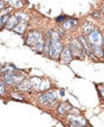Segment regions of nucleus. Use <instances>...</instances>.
Listing matches in <instances>:
<instances>
[{
  "instance_id": "obj_1",
  "label": "nucleus",
  "mask_w": 104,
  "mask_h": 127,
  "mask_svg": "<svg viewBox=\"0 0 104 127\" xmlns=\"http://www.w3.org/2000/svg\"><path fill=\"white\" fill-rule=\"evenodd\" d=\"M26 44L31 46L34 51L42 54L45 50V40L43 34L39 31H31L28 32L27 38H26Z\"/></svg>"
},
{
  "instance_id": "obj_2",
  "label": "nucleus",
  "mask_w": 104,
  "mask_h": 127,
  "mask_svg": "<svg viewBox=\"0 0 104 127\" xmlns=\"http://www.w3.org/2000/svg\"><path fill=\"white\" fill-rule=\"evenodd\" d=\"M63 45L59 42V39H52L51 38V44H50L49 56L52 60H58L60 57V54L63 51Z\"/></svg>"
},
{
  "instance_id": "obj_3",
  "label": "nucleus",
  "mask_w": 104,
  "mask_h": 127,
  "mask_svg": "<svg viewBox=\"0 0 104 127\" xmlns=\"http://www.w3.org/2000/svg\"><path fill=\"white\" fill-rule=\"evenodd\" d=\"M57 100H58V94L56 93L55 90L45 92L44 94H42L40 97H39V101H40L43 105H49V106H52Z\"/></svg>"
},
{
  "instance_id": "obj_4",
  "label": "nucleus",
  "mask_w": 104,
  "mask_h": 127,
  "mask_svg": "<svg viewBox=\"0 0 104 127\" xmlns=\"http://www.w3.org/2000/svg\"><path fill=\"white\" fill-rule=\"evenodd\" d=\"M69 48L71 49L72 55L73 57H78V58H82L84 56V49H83V45L81 42H78L77 39H72Z\"/></svg>"
},
{
  "instance_id": "obj_5",
  "label": "nucleus",
  "mask_w": 104,
  "mask_h": 127,
  "mask_svg": "<svg viewBox=\"0 0 104 127\" xmlns=\"http://www.w3.org/2000/svg\"><path fill=\"white\" fill-rule=\"evenodd\" d=\"M88 42L90 45H102L104 43L103 36L101 31L98 30H93L91 33L88 34Z\"/></svg>"
},
{
  "instance_id": "obj_6",
  "label": "nucleus",
  "mask_w": 104,
  "mask_h": 127,
  "mask_svg": "<svg viewBox=\"0 0 104 127\" xmlns=\"http://www.w3.org/2000/svg\"><path fill=\"white\" fill-rule=\"evenodd\" d=\"M2 80L5 81L7 86H14V84H19L22 81V78L20 76H18L16 74H4Z\"/></svg>"
},
{
  "instance_id": "obj_7",
  "label": "nucleus",
  "mask_w": 104,
  "mask_h": 127,
  "mask_svg": "<svg viewBox=\"0 0 104 127\" xmlns=\"http://www.w3.org/2000/svg\"><path fill=\"white\" fill-rule=\"evenodd\" d=\"M73 60V55H72V51L69 46H66L63 49L62 54H60V62L63 64H70Z\"/></svg>"
},
{
  "instance_id": "obj_8",
  "label": "nucleus",
  "mask_w": 104,
  "mask_h": 127,
  "mask_svg": "<svg viewBox=\"0 0 104 127\" xmlns=\"http://www.w3.org/2000/svg\"><path fill=\"white\" fill-rule=\"evenodd\" d=\"M67 119L71 121V124H70L71 126H84L88 124L84 118L79 115H67Z\"/></svg>"
},
{
  "instance_id": "obj_9",
  "label": "nucleus",
  "mask_w": 104,
  "mask_h": 127,
  "mask_svg": "<svg viewBox=\"0 0 104 127\" xmlns=\"http://www.w3.org/2000/svg\"><path fill=\"white\" fill-rule=\"evenodd\" d=\"M19 23H20L19 17L17 16V14H14V16H12L11 18H10V20H8L7 25H6V29H7V30H13Z\"/></svg>"
},
{
  "instance_id": "obj_10",
  "label": "nucleus",
  "mask_w": 104,
  "mask_h": 127,
  "mask_svg": "<svg viewBox=\"0 0 104 127\" xmlns=\"http://www.w3.org/2000/svg\"><path fill=\"white\" fill-rule=\"evenodd\" d=\"M17 88L18 90H30L32 88V84H31V80H22L19 84H17Z\"/></svg>"
},
{
  "instance_id": "obj_11",
  "label": "nucleus",
  "mask_w": 104,
  "mask_h": 127,
  "mask_svg": "<svg viewBox=\"0 0 104 127\" xmlns=\"http://www.w3.org/2000/svg\"><path fill=\"white\" fill-rule=\"evenodd\" d=\"M91 46V52L96 57H102L103 56V49H102V45H90Z\"/></svg>"
},
{
  "instance_id": "obj_12",
  "label": "nucleus",
  "mask_w": 104,
  "mask_h": 127,
  "mask_svg": "<svg viewBox=\"0 0 104 127\" xmlns=\"http://www.w3.org/2000/svg\"><path fill=\"white\" fill-rule=\"evenodd\" d=\"M43 82V80L40 77H33L31 78V84H32L33 90H40V84Z\"/></svg>"
},
{
  "instance_id": "obj_13",
  "label": "nucleus",
  "mask_w": 104,
  "mask_h": 127,
  "mask_svg": "<svg viewBox=\"0 0 104 127\" xmlns=\"http://www.w3.org/2000/svg\"><path fill=\"white\" fill-rule=\"evenodd\" d=\"M77 24H78L77 19H67V20H65V22L63 23V28L65 29V30H70V29H72L73 25H77Z\"/></svg>"
},
{
  "instance_id": "obj_14",
  "label": "nucleus",
  "mask_w": 104,
  "mask_h": 127,
  "mask_svg": "<svg viewBox=\"0 0 104 127\" xmlns=\"http://www.w3.org/2000/svg\"><path fill=\"white\" fill-rule=\"evenodd\" d=\"M26 25H27V23H21L20 22L16 28L13 29V31L17 32V33H19V34H22V33L25 32V30H26Z\"/></svg>"
},
{
  "instance_id": "obj_15",
  "label": "nucleus",
  "mask_w": 104,
  "mask_h": 127,
  "mask_svg": "<svg viewBox=\"0 0 104 127\" xmlns=\"http://www.w3.org/2000/svg\"><path fill=\"white\" fill-rule=\"evenodd\" d=\"M71 106L69 105V103H62V105L58 107V112H59L60 114H66L67 112L71 111Z\"/></svg>"
},
{
  "instance_id": "obj_16",
  "label": "nucleus",
  "mask_w": 104,
  "mask_h": 127,
  "mask_svg": "<svg viewBox=\"0 0 104 127\" xmlns=\"http://www.w3.org/2000/svg\"><path fill=\"white\" fill-rule=\"evenodd\" d=\"M83 31H84V33H86V34L91 33L93 31V25L91 24V23L86 22L84 25H83Z\"/></svg>"
},
{
  "instance_id": "obj_17",
  "label": "nucleus",
  "mask_w": 104,
  "mask_h": 127,
  "mask_svg": "<svg viewBox=\"0 0 104 127\" xmlns=\"http://www.w3.org/2000/svg\"><path fill=\"white\" fill-rule=\"evenodd\" d=\"M10 14H4V16H1V23H0V25H1V28L4 29L6 26V24L8 23V20H10Z\"/></svg>"
},
{
  "instance_id": "obj_18",
  "label": "nucleus",
  "mask_w": 104,
  "mask_h": 127,
  "mask_svg": "<svg viewBox=\"0 0 104 127\" xmlns=\"http://www.w3.org/2000/svg\"><path fill=\"white\" fill-rule=\"evenodd\" d=\"M17 16L19 17V19H20V22H21V23H27L28 16L26 14V13H22V12H18V13H17Z\"/></svg>"
},
{
  "instance_id": "obj_19",
  "label": "nucleus",
  "mask_w": 104,
  "mask_h": 127,
  "mask_svg": "<svg viewBox=\"0 0 104 127\" xmlns=\"http://www.w3.org/2000/svg\"><path fill=\"white\" fill-rule=\"evenodd\" d=\"M50 86H51V83L49 80H43V82L40 84V90H47L50 88Z\"/></svg>"
},
{
  "instance_id": "obj_20",
  "label": "nucleus",
  "mask_w": 104,
  "mask_h": 127,
  "mask_svg": "<svg viewBox=\"0 0 104 127\" xmlns=\"http://www.w3.org/2000/svg\"><path fill=\"white\" fill-rule=\"evenodd\" d=\"M7 4H10V5H12L13 7H20V6L22 5L21 2H20V0H5Z\"/></svg>"
},
{
  "instance_id": "obj_21",
  "label": "nucleus",
  "mask_w": 104,
  "mask_h": 127,
  "mask_svg": "<svg viewBox=\"0 0 104 127\" xmlns=\"http://www.w3.org/2000/svg\"><path fill=\"white\" fill-rule=\"evenodd\" d=\"M97 90H98V93H99V96L104 100V86L103 84H98L97 86Z\"/></svg>"
},
{
  "instance_id": "obj_22",
  "label": "nucleus",
  "mask_w": 104,
  "mask_h": 127,
  "mask_svg": "<svg viewBox=\"0 0 104 127\" xmlns=\"http://www.w3.org/2000/svg\"><path fill=\"white\" fill-rule=\"evenodd\" d=\"M12 97L13 99H18V100H20V101H24V99H22V96L20 94H16V93H12Z\"/></svg>"
},
{
  "instance_id": "obj_23",
  "label": "nucleus",
  "mask_w": 104,
  "mask_h": 127,
  "mask_svg": "<svg viewBox=\"0 0 104 127\" xmlns=\"http://www.w3.org/2000/svg\"><path fill=\"white\" fill-rule=\"evenodd\" d=\"M65 20L66 19H65V17L64 16H59V17H57V18H56V22L57 23H64Z\"/></svg>"
},
{
  "instance_id": "obj_24",
  "label": "nucleus",
  "mask_w": 104,
  "mask_h": 127,
  "mask_svg": "<svg viewBox=\"0 0 104 127\" xmlns=\"http://www.w3.org/2000/svg\"><path fill=\"white\" fill-rule=\"evenodd\" d=\"M0 84H1V95H4L5 94V81H4V80H1V83H0Z\"/></svg>"
},
{
  "instance_id": "obj_25",
  "label": "nucleus",
  "mask_w": 104,
  "mask_h": 127,
  "mask_svg": "<svg viewBox=\"0 0 104 127\" xmlns=\"http://www.w3.org/2000/svg\"><path fill=\"white\" fill-rule=\"evenodd\" d=\"M5 0H1V1H0V8H1V10H4V8H5Z\"/></svg>"
},
{
  "instance_id": "obj_26",
  "label": "nucleus",
  "mask_w": 104,
  "mask_h": 127,
  "mask_svg": "<svg viewBox=\"0 0 104 127\" xmlns=\"http://www.w3.org/2000/svg\"><path fill=\"white\" fill-rule=\"evenodd\" d=\"M59 93H60V95H62V96H63V95L65 94V92H64V90H63V89H62V90H60Z\"/></svg>"
},
{
  "instance_id": "obj_27",
  "label": "nucleus",
  "mask_w": 104,
  "mask_h": 127,
  "mask_svg": "<svg viewBox=\"0 0 104 127\" xmlns=\"http://www.w3.org/2000/svg\"><path fill=\"white\" fill-rule=\"evenodd\" d=\"M60 36H64V34H65V32H64V31H63V30H60Z\"/></svg>"
},
{
  "instance_id": "obj_28",
  "label": "nucleus",
  "mask_w": 104,
  "mask_h": 127,
  "mask_svg": "<svg viewBox=\"0 0 104 127\" xmlns=\"http://www.w3.org/2000/svg\"><path fill=\"white\" fill-rule=\"evenodd\" d=\"M102 12H103V13H104V6H103V7H102Z\"/></svg>"
},
{
  "instance_id": "obj_29",
  "label": "nucleus",
  "mask_w": 104,
  "mask_h": 127,
  "mask_svg": "<svg viewBox=\"0 0 104 127\" xmlns=\"http://www.w3.org/2000/svg\"><path fill=\"white\" fill-rule=\"evenodd\" d=\"M103 52H104V49H103ZM103 56H104V54H103Z\"/></svg>"
}]
</instances>
